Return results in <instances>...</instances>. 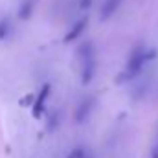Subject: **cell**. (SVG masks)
Masks as SVG:
<instances>
[{
	"mask_svg": "<svg viewBox=\"0 0 158 158\" xmlns=\"http://www.w3.org/2000/svg\"><path fill=\"white\" fill-rule=\"evenodd\" d=\"M50 92H52V86H50L48 83H44V85H42V88L39 90V94L35 96V101H33V105H31V116H33L35 119L42 118V112H44L46 99H48Z\"/></svg>",
	"mask_w": 158,
	"mask_h": 158,
	"instance_id": "cell-2",
	"label": "cell"
},
{
	"mask_svg": "<svg viewBox=\"0 0 158 158\" xmlns=\"http://www.w3.org/2000/svg\"><path fill=\"white\" fill-rule=\"evenodd\" d=\"M155 57H156L155 48H147L145 44L134 46L132 52H131V55H129V59H127V64H125L123 72L116 77V83L121 85V83H127V81H132L134 77H138L140 72L143 70V66L149 61H153Z\"/></svg>",
	"mask_w": 158,
	"mask_h": 158,
	"instance_id": "cell-1",
	"label": "cell"
},
{
	"mask_svg": "<svg viewBox=\"0 0 158 158\" xmlns=\"http://www.w3.org/2000/svg\"><path fill=\"white\" fill-rule=\"evenodd\" d=\"M86 26H88V19H85V17H83V19H79L77 22H76V24L66 31V35L63 37V42H66V44H68V42L76 40L79 35H83V31L86 30Z\"/></svg>",
	"mask_w": 158,
	"mask_h": 158,
	"instance_id": "cell-4",
	"label": "cell"
},
{
	"mask_svg": "<svg viewBox=\"0 0 158 158\" xmlns=\"http://www.w3.org/2000/svg\"><path fill=\"white\" fill-rule=\"evenodd\" d=\"M11 31V24H9V19H2L0 20V40H4Z\"/></svg>",
	"mask_w": 158,
	"mask_h": 158,
	"instance_id": "cell-9",
	"label": "cell"
},
{
	"mask_svg": "<svg viewBox=\"0 0 158 158\" xmlns=\"http://www.w3.org/2000/svg\"><path fill=\"white\" fill-rule=\"evenodd\" d=\"M94 105H96V98H94V96L83 98V99L79 101L77 109H76V121H77V123L86 121L88 116H90V112H92V109H94Z\"/></svg>",
	"mask_w": 158,
	"mask_h": 158,
	"instance_id": "cell-3",
	"label": "cell"
},
{
	"mask_svg": "<svg viewBox=\"0 0 158 158\" xmlns=\"http://www.w3.org/2000/svg\"><path fill=\"white\" fill-rule=\"evenodd\" d=\"M86 158H90V156H88V155H86Z\"/></svg>",
	"mask_w": 158,
	"mask_h": 158,
	"instance_id": "cell-15",
	"label": "cell"
},
{
	"mask_svg": "<svg viewBox=\"0 0 158 158\" xmlns=\"http://www.w3.org/2000/svg\"><path fill=\"white\" fill-rule=\"evenodd\" d=\"M119 4H121V0H105L103 2V6H101V11H99V17H101V20H107V19H110L116 11H118Z\"/></svg>",
	"mask_w": 158,
	"mask_h": 158,
	"instance_id": "cell-7",
	"label": "cell"
},
{
	"mask_svg": "<svg viewBox=\"0 0 158 158\" xmlns=\"http://www.w3.org/2000/svg\"><path fill=\"white\" fill-rule=\"evenodd\" d=\"M92 6V0H79V7L81 9H88Z\"/></svg>",
	"mask_w": 158,
	"mask_h": 158,
	"instance_id": "cell-12",
	"label": "cell"
},
{
	"mask_svg": "<svg viewBox=\"0 0 158 158\" xmlns=\"http://www.w3.org/2000/svg\"><path fill=\"white\" fill-rule=\"evenodd\" d=\"M76 57H77L79 64L81 63H85V61H88V59H92V57H96V53H94V46H92V42L90 40H86V42H81L77 48V52H76Z\"/></svg>",
	"mask_w": 158,
	"mask_h": 158,
	"instance_id": "cell-6",
	"label": "cell"
},
{
	"mask_svg": "<svg viewBox=\"0 0 158 158\" xmlns=\"http://www.w3.org/2000/svg\"><path fill=\"white\" fill-rule=\"evenodd\" d=\"M153 158H158V147H155V153H153Z\"/></svg>",
	"mask_w": 158,
	"mask_h": 158,
	"instance_id": "cell-14",
	"label": "cell"
},
{
	"mask_svg": "<svg viewBox=\"0 0 158 158\" xmlns=\"http://www.w3.org/2000/svg\"><path fill=\"white\" fill-rule=\"evenodd\" d=\"M30 101H35V96H26V98L20 101V105H26V103H30Z\"/></svg>",
	"mask_w": 158,
	"mask_h": 158,
	"instance_id": "cell-13",
	"label": "cell"
},
{
	"mask_svg": "<svg viewBox=\"0 0 158 158\" xmlns=\"http://www.w3.org/2000/svg\"><path fill=\"white\" fill-rule=\"evenodd\" d=\"M57 125H59V114H57V112H53V114H52V118L48 119V131H53Z\"/></svg>",
	"mask_w": 158,
	"mask_h": 158,
	"instance_id": "cell-11",
	"label": "cell"
},
{
	"mask_svg": "<svg viewBox=\"0 0 158 158\" xmlns=\"http://www.w3.org/2000/svg\"><path fill=\"white\" fill-rule=\"evenodd\" d=\"M94 74H96V57L81 63V83L83 85H88L94 79Z\"/></svg>",
	"mask_w": 158,
	"mask_h": 158,
	"instance_id": "cell-5",
	"label": "cell"
},
{
	"mask_svg": "<svg viewBox=\"0 0 158 158\" xmlns=\"http://www.w3.org/2000/svg\"><path fill=\"white\" fill-rule=\"evenodd\" d=\"M68 158H86V151H85L83 147H76V149L70 151Z\"/></svg>",
	"mask_w": 158,
	"mask_h": 158,
	"instance_id": "cell-10",
	"label": "cell"
},
{
	"mask_svg": "<svg viewBox=\"0 0 158 158\" xmlns=\"http://www.w3.org/2000/svg\"><path fill=\"white\" fill-rule=\"evenodd\" d=\"M33 0H24L22 4H20V7H19V19L20 20H30V17H31V13H33Z\"/></svg>",
	"mask_w": 158,
	"mask_h": 158,
	"instance_id": "cell-8",
	"label": "cell"
}]
</instances>
